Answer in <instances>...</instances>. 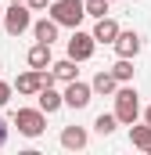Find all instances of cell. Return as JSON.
<instances>
[{
  "mask_svg": "<svg viewBox=\"0 0 151 155\" xmlns=\"http://www.w3.org/2000/svg\"><path fill=\"white\" fill-rule=\"evenodd\" d=\"M50 18L65 29H79L86 18V0H54L50 4Z\"/></svg>",
  "mask_w": 151,
  "mask_h": 155,
  "instance_id": "cell-1",
  "label": "cell"
},
{
  "mask_svg": "<svg viewBox=\"0 0 151 155\" xmlns=\"http://www.w3.org/2000/svg\"><path fill=\"white\" fill-rule=\"evenodd\" d=\"M140 94H137V87H130V83H122L119 90H115V116L122 126H133L137 116H140V101H137Z\"/></svg>",
  "mask_w": 151,
  "mask_h": 155,
  "instance_id": "cell-2",
  "label": "cell"
},
{
  "mask_svg": "<svg viewBox=\"0 0 151 155\" xmlns=\"http://www.w3.org/2000/svg\"><path fill=\"white\" fill-rule=\"evenodd\" d=\"M14 126L22 137H40L47 130V112L43 108H18L14 112Z\"/></svg>",
  "mask_w": 151,
  "mask_h": 155,
  "instance_id": "cell-3",
  "label": "cell"
},
{
  "mask_svg": "<svg viewBox=\"0 0 151 155\" xmlns=\"http://www.w3.org/2000/svg\"><path fill=\"white\" fill-rule=\"evenodd\" d=\"M4 29H7V36H22L25 29H33V7L29 4H11L4 11Z\"/></svg>",
  "mask_w": 151,
  "mask_h": 155,
  "instance_id": "cell-4",
  "label": "cell"
},
{
  "mask_svg": "<svg viewBox=\"0 0 151 155\" xmlns=\"http://www.w3.org/2000/svg\"><path fill=\"white\" fill-rule=\"evenodd\" d=\"M94 47H97L94 33L72 29V40H69V58H76V61H90V58H94Z\"/></svg>",
  "mask_w": 151,
  "mask_h": 155,
  "instance_id": "cell-5",
  "label": "cell"
},
{
  "mask_svg": "<svg viewBox=\"0 0 151 155\" xmlns=\"http://www.w3.org/2000/svg\"><path fill=\"white\" fill-rule=\"evenodd\" d=\"M90 97H94V87H90V83H83V79H72V83L65 87V105L76 108V112H79V108H86V105H90Z\"/></svg>",
  "mask_w": 151,
  "mask_h": 155,
  "instance_id": "cell-6",
  "label": "cell"
},
{
  "mask_svg": "<svg viewBox=\"0 0 151 155\" xmlns=\"http://www.w3.org/2000/svg\"><path fill=\"white\" fill-rule=\"evenodd\" d=\"M112 47H115L119 58H137V54H140V33H137V29H122Z\"/></svg>",
  "mask_w": 151,
  "mask_h": 155,
  "instance_id": "cell-7",
  "label": "cell"
},
{
  "mask_svg": "<svg viewBox=\"0 0 151 155\" xmlns=\"http://www.w3.org/2000/svg\"><path fill=\"white\" fill-rule=\"evenodd\" d=\"M86 141H90V134L83 126H65L61 130V148H69V152H83Z\"/></svg>",
  "mask_w": 151,
  "mask_h": 155,
  "instance_id": "cell-8",
  "label": "cell"
},
{
  "mask_svg": "<svg viewBox=\"0 0 151 155\" xmlns=\"http://www.w3.org/2000/svg\"><path fill=\"white\" fill-rule=\"evenodd\" d=\"M90 87H94V94H104V97H108V94H112V97H115V90H119V87H122V83H119V79H115V72H112V69H101V72H97V76L90 79Z\"/></svg>",
  "mask_w": 151,
  "mask_h": 155,
  "instance_id": "cell-9",
  "label": "cell"
},
{
  "mask_svg": "<svg viewBox=\"0 0 151 155\" xmlns=\"http://www.w3.org/2000/svg\"><path fill=\"white\" fill-rule=\"evenodd\" d=\"M119 33H122V29H119V22L108 18V15H104V18H97V25H94V40H97V43H115Z\"/></svg>",
  "mask_w": 151,
  "mask_h": 155,
  "instance_id": "cell-10",
  "label": "cell"
},
{
  "mask_svg": "<svg viewBox=\"0 0 151 155\" xmlns=\"http://www.w3.org/2000/svg\"><path fill=\"white\" fill-rule=\"evenodd\" d=\"M25 61H29V69H50L54 61H50V43H33L29 47V54H25Z\"/></svg>",
  "mask_w": 151,
  "mask_h": 155,
  "instance_id": "cell-11",
  "label": "cell"
},
{
  "mask_svg": "<svg viewBox=\"0 0 151 155\" xmlns=\"http://www.w3.org/2000/svg\"><path fill=\"white\" fill-rule=\"evenodd\" d=\"M36 101H40V108H43L47 116H54V112H58V108L65 105V94H58L54 87H43V90L36 94Z\"/></svg>",
  "mask_w": 151,
  "mask_h": 155,
  "instance_id": "cell-12",
  "label": "cell"
},
{
  "mask_svg": "<svg viewBox=\"0 0 151 155\" xmlns=\"http://www.w3.org/2000/svg\"><path fill=\"white\" fill-rule=\"evenodd\" d=\"M58 29H61V25H58L54 18H40V22H33V36H36L40 43H54V40H58Z\"/></svg>",
  "mask_w": 151,
  "mask_h": 155,
  "instance_id": "cell-13",
  "label": "cell"
},
{
  "mask_svg": "<svg viewBox=\"0 0 151 155\" xmlns=\"http://www.w3.org/2000/svg\"><path fill=\"white\" fill-rule=\"evenodd\" d=\"M130 144L151 155V123H144V126H137V123H133V126H130Z\"/></svg>",
  "mask_w": 151,
  "mask_h": 155,
  "instance_id": "cell-14",
  "label": "cell"
},
{
  "mask_svg": "<svg viewBox=\"0 0 151 155\" xmlns=\"http://www.w3.org/2000/svg\"><path fill=\"white\" fill-rule=\"evenodd\" d=\"M50 69H54V76L61 79V83H72V79H79V69H76V58H61V61H54Z\"/></svg>",
  "mask_w": 151,
  "mask_h": 155,
  "instance_id": "cell-15",
  "label": "cell"
},
{
  "mask_svg": "<svg viewBox=\"0 0 151 155\" xmlns=\"http://www.w3.org/2000/svg\"><path fill=\"white\" fill-rule=\"evenodd\" d=\"M115 126H119V116H115V112H101V116L94 119V130H97L101 137H108V134H115Z\"/></svg>",
  "mask_w": 151,
  "mask_h": 155,
  "instance_id": "cell-16",
  "label": "cell"
},
{
  "mask_svg": "<svg viewBox=\"0 0 151 155\" xmlns=\"http://www.w3.org/2000/svg\"><path fill=\"white\" fill-rule=\"evenodd\" d=\"M112 72H115L119 83H130V79H133V58H119V61L112 65Z\"/></svg>",
  "mask_w": 151,
  "mask_h": 155,
  "instance_id": "cell-17",
  "label": "cell"
},
{
  "mask_svg": "<svg viewBox=\"0 0 151 155\" xmlns=\"http://www.w3.org/2000/svg\"><path fill=\"white\" fill-rule=\"evenodd\" d=\"M86 15L90 18H104L108 15V0H86Z\"/></svg>",
  "mask_w": 151,
  "mask_h": 155,
  "instance_id": "cell-18",
  "label": "cell"
},
{
  "mask_svg": "<svg viewBox=\"0 0 151 155\" xmlns=\"http://www.w3.org/2000/svg\"><path fill=\"white\" fill-rule=\"evenodd\" d=\"M11 90H14V83H4V79H0V108L11 101Z\"/></svg>",
  "mask_w": 151,
  "mask_h": 155,
  "instance_id": "cell-19",
  "label": "cell"
},
{
  "mask_svg": "<svg viewBox=\"0 0 151 155\" xmlns=\"http://www.w3.org/2000/svg\"><path fill=\"white\" fill-rule=\"evenodd\" d=\"M25 4H29V7H33V11H43V7H47V11H50V4H54V0H25Z\"/></svg>",
  "mask_w": 151,
  "mask_h": 155,
  "instance_id": "cell-20",
  "label": "cell"
},
{
  "mask_svg": "<svg viewBox=\"0 0 151 155\" xmlns=\"http://www.w3.org/2000/svg\"><path fill=\"white\" fill-rule=\"evenodd\" d=\"M4 144H7V119L0 116V148H4Z\"/></svg>",
  "mask_w": 151,
  "mask_h": 155,
  "instance_id": "cell-21",
  "label": "cell"
},
{
  "mask_svg": "<svg viewBox=\"0 0 151 155\" xmlns=\"http://www.w3.org/2000/svg\"><path fill=\"white\" fill-rule=\"evenodd\" d=\"M144 123H151V105H148V108H144Z\"/></svg>",
  "mask_w": 151,
  "mask_h": 155,
  "instance_id": "cell-22",
  "label": "cell"
},
{
  "mask_svg": "<svg viewBox=\"0 0 151 155\" xmlns=\"http://www.w3.org/2000/svg\"><path fill=\"white\" fill-rule=\"evenodd\" d=\"M7 4H25V0H7Z\"/></svg>",
  "mask_w": 151,
  "mask_h": 155,
  "instance_id": "cell-23",
  "label": "cell"
},
{
  "mask_svg": "<svg viewBox=\"0 0 151 155\" xmlns=\"http://www.w3.org/2000/svg\"><path fill=\"white\" fill-rule=\"evenodd\" d=\"M0 69H4V65H0Z\"/></svg>",
  "mask_w": 151,
  "mask_h": 155,
  "instance_id": "cell-24",
  "label": "cell"
}]
</instances>
